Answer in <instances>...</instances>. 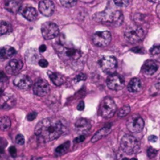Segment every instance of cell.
Here are the masks:
<instances>
[{
	"mask_svg": "<svg viewBox=\"0 0 160 160\" xmlns=\"http://www.w3.org/2000/svg\"><path fill=\"white\" fill-rule=\"evenodd\" d=\"M17 103L16 95L11 92H2L0 95V108L8 110L12 109Z\"/></svg>",
	"mask_w": 160,
	"mask_h": 160,
	"instance_id": "cell-6",
	"label": "cell"
},
{
	"mask_svg": "<svg viewBox=\"0 0 160 160\" xmlns=\"http://www.w3.org/2000/svg\"><path fill=\"white\" fill-rule=\"evenodd\" d=\"M3 86H4L3 80L0 79V95L2 94V91H3Z\"/></svg>",
	"mask_w": 160,
	"mask_h": 160,
	"instance_id": "cell-41",
	"label": "cell"
},
{
	"mask_svg": "<svg viewBox=\"0 0 160 160\" xmlns=\"http://www.w3.org/2000/svg\"><path fill=\"white\" fill-rule=\"evenodd\" d=\"M142 81L139 78H133L128 84L127 86V89L129 92H133V93H137V92H140L142 89Z\"/></svg>",
	"mask_w": 160,
	"mask_h": 160,
	"instance_id": "cell-22",
	"label": "cell"
},
{
	"mask_svg": "<svg viewBox=\"0 0 160 160\" xmlns=\"http://www.w3.org/2000/svg\"><path fill=\"white\" fill-rule=\"evenodd\" d=\"M111 40H112V36L109 31L96 32L92 37L93 43L96 46L101 47V48L106 47L107 45H109Z\"/></svg>",
	"mask_w": 160,
	"mask_h": 160,
	"instance_id": "cell-7",
	"label": "cell"
},
{
	"mask_svg": "<svg viewBox=\"0 0 160 160\" xmlns=\"http://www.w3.org/2000/svg\"><path fill=\"white\" fill-rule=\"evenodd\" d=\"M69 148H70V142H67L63 145H60L59 146L57 147L55 149V152L57 155H62L68 152Z\"/></svg>",
	"mask_w": 160,
	"mask_h": 160,
	"instance_id": "cell-26",
	"label": "cell"
},
{
	"mask_svg": "<svg viewBox=\"0 0 160 160\" xmlns=\"http://www.w3.org/2000/svg\"><path fill=\"white\" fill-rule=\"evenodd\" d=\"M121 149L127 154L136 153L140 149V142L132 135H124L120 142Z\"/></svg>",
	"mask_w": 160,
	"mask_h": 160,
	"instance_id": "cell-2",
	"label": "cell"
},
{
	"mask_svg": "<svg viewBox=\"0 0 160 160\" xmlns=\"http://www.w3.org/2000/svg\"><path fill=\"white\" fill-rule=\"evenodd\" d=\"M124 21V15L122 14V12L120 10H116L113 12L112 14V23L116 26L121 25L122 23Z\"/></svg>",
	"mask_w": 160,
	"mask_h": 160,
	"instance_id": "cell-24",
	"label": "cell"
},
{
	"mask_svg": "<svg viewBox=\"0 0 160 160\" xmlns=\"http://www.w3.org/2000/svg\"><path fill=\"white\" fill-rule=\"evenodd\" d=\"M15 48L11 46H4L0 48V59H7L16 54Z\"/></svg>",
	"mask_w": 160,
	"mask_h": 160,
	"instance_id": "cell-20",
	"label": "cell"
},
{
	"mask_svg": "<svg viewBox=\"0 0 160 160\" xmlns=\"http://www.w3.org/2000/svg\"><path fill=\"white\" fill-rule=\"evenodd\" d=\"M21 14L23 17L29 21H33L38 17L37 10L31 6H26L22 9Z\"/></svg>",
	"mask_w": 160,
	"mask_h": 160,
	"instance_id": "cell-17",
	"label": "cell"
},
{
	"mask_svg": "<svg viewBox=\"0 0 160 160\" xmlns=\"http://www.w3.org/2000/svg\"><path fill=\"white\" fill-rule=\"evenodd\" d=\"M50 91L49 84L48 82L43 79H40L34 84L33 92L35 95L39 97H43L48 95Z\"/></svg>",
	"mask_w": 160,
	"mask_h": 160,
	"instance_id": "cell-11",
	"label": "cell"
},
{
	"mask_svg": "<svg viewBox=\"0 0 160 160\" xmlns=\"http://www.w3.org/2000/svg\"><path fill=\"white\" fill-rule=\"evenodd\" d=\"M157 153H158V151L156 149L152 148V147L149 148V149L147 151V154H148V156L149 158H154L157 155Z\"/></svg>",
	"mask_w": 160,
	"mask_h": 160,
	"instance_id": "cell-31",
	"label": "cell"
},
{
	"mask_svg": "<svg viewBox=\"0 0 160 160\" xmlns=\"http://www.w3.org/2000/svg\"><path fill=\"white\" fill-rule=\"evenodd\" d=\"M155 88H156V89H158V90L160 91V79H158V81H157L156 84H155Z\"/></svg>",
	"mask_w": 160,
	"mask_h": 160,
	"instance_id": "cell-44",
	"label": "cell"
},
{
	"mask_svg": "<svg viewBox=\"0 0 160 160\" xmlns=\"http://www.w3.org/2000/svg\"><path fill=\"white\" fill-rule=\"evenodd\" d=\"M150 53L153 55L160 54V45H155V46L152 47L150 49Z\"/></svg>",
	"mask_w": 160,
	"mask_h": 160,
	"instance_id": "cell-32",
	"label": "cell"
},
{
	"mask_svg": "<svg viewBox=\"0 0 160 160\" xmlns=\"http://www.w3.org/2000/svg\"><path fill=\"white\" fill-rule=\"evenodd\" d=\"M157 140H158V137L155 135H151V136H149V141L150 142H155Z\"/></svg>",
	"mask_w": 160,
	"mask_h": 160,
	"instance_id": "cell-40",
	"label": "cell"
},
{
	"mask_svg": "<svg viewBox=\"0 0 160 160\" xmlns=\"http://www.w3.org/2000/svg\"><path fill=\"white\" fill-rule=\"evenodd\" d=\"M45 50H46V46H45V45H40V47H39V51H40L41 52H45Z\"/></svg>",
	"mask_w": 160,
	"mask_h": 160,
	"instance_id": "cell-43",
	"label": "cell"
},
{
	"mask_svg": "<svg viewBox=\"0 0 160 160\" xmlns=\"http://www.w3.org/2000/svg\"><path fill=\"white\" fill-rule=\"evenodd\" d=\"M130 112V107L129 105H125V106L122 107L118 112V116L120 117H124L127 115H128Z\"/></svg>",
	"mask_w": 160,
	"mask_h": 160,
	"instance_id": "cell-28",
	"label": "cell"
},
{
	"mask_svg": "<svg viewBox=\"0 0 160 160\" xmlns=\"http://www.w3.org/2000/svg\"><path fill=\"white\" fill-rule=\"evenodd\" d=\"M84 135H80V136H79V137H76V138L74 139V142H76V143H80V142H83L84 141Z\"/></svg>",
	"mask_w": 160,
	"mask_h": 160,
	"instance_id": "cell-38",
	"label": "cell"
},
{
	"mask_svg": "<svg viewBox=\"0 0 160 160\" xmlns=\"http://www.w3.org/2000/svg\"><path fill=\"white\" fill-rule=\"evenodd\" d=\"M12 31L10 23L4 20H0V36L6 35Z\"/></svg>",
	"mask_w": 160,
	"mask_h": 160,
	"instance_id": "cell-25",
	"label": "cell"
},
{
	"mask_svg": "<svg viewBox=\"0 0 160 160\" xmlns=\"http://www.w3.org/2000/svg\"><path fill=\"white\" fill-rule=\"evenodd\" d=\"M84 103L83 101H81V102H79L78 105H77V109H78L79 111H82V110H84Z\"/></svg>",
	"mask_w": 160,
	"mask_h": 160,
	"instance_id": "cell-39",
	"label": "cell"
},
{
	"mask_svg": "<svg viewBox=\"0 0 160 160\" xmlns=\"http://www.w3.org/2000/svg\"><path fill=\"white\" fill-rule=\"evenodd\" d=\"M158 66L153 60H148L144 64L142 67V71L146 75H153L154 73L158 70Z\"/></svg>",
	"mask_w": 160,
	"mask_h": 160,
	"instance_id": "cell-16",
	"label": "cell"
},
{
	"mask_svg": "<svg viewBox=\"0 0 160 160\" xmlns=\"http://www.w3.org/2000/svg\"><path fill=\"white\" fill-rule=\"evenodd\" d=\"M23 67V63L19 59H12L6 67V71L10 75L17 74Z\"/></svg>",
	"mask_w": 160,
	"mask_h": 160,
	"instance_id": "cell-14",
	"label": "cell"
},
{
	"mask_svg": "<svg viewBox=\"0 0 160 160\" xmlns=\"http://www.w3.org/2000/svg\"><path fill=\"white\" fill-rule=\"evenodd\" d=\"M39 64L40 67H43V68H45V67H47L48 66V63L47 62V60L45 59H40L39 61Z\"/></svg>",
	"mask_w": 160,
	"mask_h": 160,
	"instance_id": "cell-36",
	"label": "cell"
},
{
	"mask_svg": "<svg viewBox=\"0 0 160 160\" xmlns=\"http://www.w3.org/2000/svg\"><path fill=\"white\" fill-rule=\"evenodd\" d=\"M14 84L19 88L26 90V89H28L31 86L32 81L31 79L26 74H19L14 79Z\"/></svg>",
	"mask_w": 160,
	"mask_h": 160,
	"instance_id": "cell-13",
	"label": "cell"
},
{
	"mask_svg": "<svg viewBox=\"0 0 160 160\" xmlns=\"http://www.w3.org/2000/svg\"><path fill=\"white\" fill-rule=\"evenodd\" d=\"M60 2L64 7L70 8V7H72L75 5L77 0H60Z\"/></svg>",
	"mask_w": 160,
	"mask_h": 160,
	"instance_id": "cell-29",
	"label": "cell"
},
{
	"mask_svg": "<svg viewBox=\"0 0 160 160\" xmlns=\"http://www.w3.org/2000/svg\"><path fill=\"white\" fill-rule=\"evenodd\" d=\"M5 8L12 14H16L20 8V0H5Z\"/></svg>",
	"mask_w": 160,
	"mask_h": 160,
	"instance_id": "cell-18",
	"label": "cell"
},
{
	"mask_svg": "<svg viewBox=\"0 0 160 160\" xmlns=\"http://www.w3.org/2000/svg\"><path fill=\"white\" fill-rule=\"evenodd\" d=\"M39 11L45 17H50L55 11V5L52 0H42L39 2Z\"/></svg>",
	"mask_w": 160,
	"mask_h": 160,
	"instance_id": "cell-12",
	"label": "cell"
},
{
	"mask_svg": "<svg viewBox=\"0 0 160 160\" xmlns=\"http://www.w3.org/2000/svg\"><path fill=\"white\" fill-rule=\"evenodd\" d=\"M126 39L132 43L140 42L145 37V31L143 29L138 26H131L126 29L124 31Z\"/></svg>",
	"mask_w": 160,
	"mask_h": 160,
	"instance_id": "cell-4",
	"label": "cell"
},
{
	"mask_svg": "<svg viewBox=\"0 0 160 160\" xmlns=\"http://www.w3.org/2000/svg\"><path fill=\"white\" fill-rule=\"evenodd\" d=\"M63 51H64V55L70 59L77 60L81 56V52L76 48H66L63 49Z\"/></svg>",
	"mask_w": 160,
	"mask_h": 160,
	"instance_id": "cell-19",
	"label": "cell"
},
{
	"mask_svg": "<svg viewBox=\"0 0 160 160\" xmlns=\"http://www.w3.org/2000/svg\"><path fill=\"white\" fill-rule=\"evenodd\" d=\"M99 65L102 71L106 73H113L117 67V62L115 57L105 56L99 61Z\"/></svg>",
	"mask_w": 160,
	"mask_h": 160,
	"instance_id": "cell-9",
	"label": "cell"
},
{
	"mask_svg": "<svg viewBox=\"0 0 160 160\" xmlns=\"http://www.w3.org/2000/svg\"><path fill=\"white\" fill-rule=\"evenodd\" d=\"M132 51L134 52H137V53H142V49L140 47H136V48H132Z\"/></svg>",
	"mask_w": 160,
	"mask_h": 160,
	"instance_id": "cell-42",
	"label": "cell"
},
{
	"mask_svg": "<svg viewBox=\"0 0 160 160\" xmlns=\"http://www.w3.org/2000/svg\"><path fill=\"white\" fill-rule=\"evenodd\" d=\"M130 160H137V159L136 158H131V159H130Z\"/></svg>",
	"mask_w": 160,
	"mask_h": 160,
	"instance_id": "cell-47",
	"label": "cell"
},
{
	"mask_svg": "<svg viewBox=\"0 0 160 160\" xmlns=\"http://www.w3.org/2000/svg\"><path fill=\"white\" fill-rule=\"evenodd\" d=\"M111 129H112V127H111V125L109 124V125L102 128L101 130H98V131L95 133V134L93 136V137L92 138V142H98V141H99L100 139H102V137L106 136L107 134H109V133H110Z\"/></svg>",
	"mask_w": 160,
	"mask_h": 160,
	"instance_id": "cell-23",
	"label": "cell"
},
{
	"mask_svg": "<svg viewBox=\"0 0 160 160\" xmlns=\"http://www.w3.org/2000/svg\"><path fill=\"white\" fill-rule=\"evenodd\" d=\"M149 1H150V2H158L159 0H149Z\"/></svg>",
	"mask_w": 160,
	"mask_h": 160,
	"instance_id": "cell-45",
	"label": "cell"
},
{
	"mask_svg": "<svg viewBox=\"0 0 160 160\" xmlns=\"http://www.w3.org/2000/svg\"><path fill=\"white\" fill-rule=\"evenodd\" d=\"M42 35L43 38L46 40H51L55 39L59 34L58 26L52 22H46L42 26Z\"/></svg>",
	"mask_w": 160,
	"mask_h": 160,
	"instance_id": "cell-5",
	"label": "cell"
},
{
	"mask_svg": "<svg viewBox=\"0 0 160 160\" xmlns=\"http://www.w3.org/2000/svg\"><path fill=\"white\" fill-rule=\"evenodd\" d=\"M9 151H10V155H11L13 157H15L16 155H17V149H16V148L14 146L10 147Z\"/></svg>",
	"mask_w": 160,
	"mask_h": 160,
	"instance_id": "cell-37",
	"label": "cell"
},
{
	"mask_svg": "<svg viewBox=\"0 0 160 160\" xmlns=\"http://www.w3.org/2000/svg\"><path fill=\"white\" fill-rule=\"evenodd\" d=\"M144 120L140 116L133 115L127 120V127L132 133H139L144 128Z\"/></svg>",
	"mask_w": 160,
	"mask_h": 160,
	"instance_id": "cell-8",
	"label": "cell"
},
{
	"mask_svg": "<svg viewBox=\"0 0 160 160\" xmlns=\"http://www.w3.org/2000/svg\"><path fill=\"white\" fill-rule=\"evenodd\" d=\"M121 160H130L128 158H123Z\"/></svg>",
	"mask_w": 160,
	"mask_h": 160,
	"instance_id": "cell-46",
	"label": "cell"
},
{
	"mask_svg": "<svg viewBox=\"0 0 160 160\" xmlns=\"http://www.w3.org/2000/svg\"><path fill=\"white\" fill-rule=\"evenodd\" d=\"M106 84L111 90H121L124 87V80L118 74H111L107 78Z\"/></svg>",
	"mask_w": 160,
	"mask_h": 160,
	"instance_id": "cell-10",
	"label": "cell"
},
{
	"mask_svg": "<svg viewBox=\"0 0 160 160\" xmlns=\"http://www.w3.org/2000/svg\"><path fill=\"white\" fill-rule=\"evenodd\" d=\"M11 121L8 117H2L0 118V130H6L10 127Z\"/></svg>",
	"mask_w": 160,
	"mask_h": 160,
	"instance_id": "cell-27",
	"label": "cell"
},
{
	"mask_svg": "<svg viewBox=\"0 0 160 160\" xmlns=\"http://www.w3.org/2000/svg\"><path fill=\"white\" fill-rule=\"evenodd\" d=\"M48 77L51 79L52 83L56 86H60L65 83L66 77L59 73H54V72H48Z\"/></svg>",
	"mask_w": 160,
	"mask_h": 160,
	"instance_id": "cell-21",
	"label": "cell"
},
{
	"mask_svg": "<svg viewBox=\"0 0 160 160\" xmlns=\"http://www.w3.org/2000/svg\"><path fill=\"white\" fill-rule=\"evenodd\" d=\"M37 115H38V114H37L36 112L30 113L27 116V120H28V121H32V120H34L36 118Z\"/></svg>",
	"mask_w": 160,
	"mask_h": 160,
	"instance_id": "cell-35",
	"label": "cell"
},
{
	"mask_svg": "<svg viewBox=\"0 0 160 160\" xmlns=\"http://www.w3.org/2000/svg\"><path fill=\"white\" fill-rule=\"evenodd\" d=\"M130 0H114V3L119 7H126L129 5Z\"/></svg>",
	"mask_w": 160,
	"mask_h": 160,
	"instance_id": "cell-30",
	"label": "cell"
},
{
	"mask_svg": "<svg viewBox=\"0 0 160 160\" xmlns=\"http://www.w3.org/2000/svg\"><path fill=\"white\" fill-rule=\"evenodd\" d=\"M67 130V123L63 119L46 118L41 120L35 127V135L44 142H52Z\"/></svg>",
	"mask_w": 160,
	"mask_h": 160,
	"instance_id": "cell-1",
	"label": "cell"
},
{
	"mask_svg": "<svg viewBox=\"0 0 160 160\" xmlns=\"http://www.w3.org/2000/svg\"><path fill=\"white\" fill-rule=\"evenodd\" d=\"M86 79H87V76L85 75L84 73H79V74L77 75V77H76V80H77V82L85 80Z\"/></svg>",
	"mask_w": 160,
	"mask_h": 160,
	"instance_id": "cell-34",
	"label": "cell"
},
{
	"mask_svg": "<svg viewBox=\"0 0 160 160\" xmlns=\"http://www.w3.org/2000/svg\"><path fill=\"white\" fill-rule=\"evenodd\" d=\"M117 111V105L113 99L111 98H105L101 102L99 105V115L103 118H111L113 117Z\"/></svg>",
	"mask_w": 160,
	"mask_h": 160,
	"instance_id": "cell-3",
	"label": "cell"
},
{
	"mask_svg": "<svg viewBox=\"0 0 160 160\" xmlns=\"http://www.w3.org/2000/svg\"><path fill=\"white\" fill-rule=\"evenodd\" d=\"M75 128L77 130L78 133H80L81 135H84V133H88L89 130L91 129L90 122L86 119L80 118L76 122Z\"/></svg>",
	"mask_w": 160,
	"mask_h": 160,
	"instance_id": "cell-15",
	"label": "cell"
},
{
	"mask_svg": "<svg viewBox=\"0 0 160 160\" xmlns=\"http://www.w3.org/2000/svg\"><path fill=\"white\" fill-rule=\"evenodd\" d=\"M24 142H25V141H24V137H23V135L18 134L17 137H16V142H17L18 145H23V144H24Z\"/></svg>",
	"mask_w": 160,
	"mask_h": 160,
	"instance_id": "cell-33",
	"label": "cell"
}]
</instances>
